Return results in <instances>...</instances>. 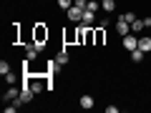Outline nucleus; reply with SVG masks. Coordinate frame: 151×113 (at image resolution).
I'll use <instances>...</instances> for the list:
<instances>
[{
	"label": "nucleus",
	"mask_w": 151,
	"mask_h": 113,
	"mask_svg": "<svg viewBox=\"0 0 151 113\" xmlns=\"http://www.w3.org/2000/svg\"><path fill=\"white\" fill-rule=\"evenodd\" d=\"M33 40H35V43L40 45V48H45V40H48V28L38 23V25L33 28Z\"/></svg>",
	"instance_id": "1"
},
{
	"label": "nucleus",
	"mask_w": 151,
	"mask_h": 113,
	"mask_svg": "<svg viewBox=\"0 0 151 113\" xmlns=\"http://www.w3.org/2000/svg\"><path fill=\"white\" fill-rule=\"evenodd\" d=\"M40 50H43V48H40L35 40H30V43L25 45V58H28V60H35L38 55H40Z\"/></svg>",
	"instance_id": "2"
},
{
	"label": "nucleus",
	"mask_w": 151,
	"mask_h": 113,
	"mask_svg": "<svg viewBox=\"0 0 151 113\" xmlns=\"http://www.w3.org/2000/svg\"><path fill=\"white\" fill-rule=\"evenodd\" d=\"M65 15H68V20H70V23H81V18H83V8L70 5L68 10H65Z\"/></svg>",
	"instance_id": "3"
},
{
	"label": "nucleus",
	"mask_w": 151,
	"mask_h": 113,
	"mask_svg": "<svg viewBox=\"0 0 151 113\" xmlns=\"http://www.w3.org/2000/svg\"><path fill=\"white\" fill-rule=\"evenodd\" d=\"M124 48L129 50V53L139 48V38H136V33H129V35H124Z\"/></svg>",
	"instance_id": "4"
},
{
	"label": "nucleus",
	"mask_w": 151,
	"mask_h": 113,
	"mask_svg": "<svg viewBox=\"0 0 151 113\" xmlns=\"http://www.w3.org/2000/svg\"><path fill=\"white\" fill-rule=\"evenodd\" d=\"M18 96H20V91H18V88H8V91L3 93V101H5V103H15Z\"/></svg>",
	"instance_id": "5"
},
{
	"label": "nucleus",
	"mask_w": 151,
	"mask_h": 113,
	"mask_svg": "<svg viewBox=\"0 0 151 113\" xmlns=\"http://www.w3.org/2000/svg\"><path fill=\"white\" fill-rule=\"evenodd\" d=\"M116 33H119L121 38L129 35V33H131V23H126V20H116Z\"/></svg>",
	"instance_id": "6"
},
{
	"label": "nucleus",
	"mask_w": 151,
	"mask_h": 113,
	"mask_svg": "<svg viewBox=\"0 0 151 113\" xmlns=\"http://www.w3.org/2000/svg\"><path fill=\"white\" fill-rule=\"evenodd\" d=\"M144 30H149L146 23H144V18H136V20L131 23V33H144Z\"/></svg>",
	"instance_id": "7"
},
{
	"label": "nucleus",
	"mask_w": 151,
	"mask_h": 113,
	"mask_svg": "<svg viewBox=\"0 0 151 113\" xmlns=\"http://www.w3.org/2000/svg\"><path fill=\"white\" fill-rule=\"evenodd\" d=\"M58 70H60V65H58V60H55V58L45 63V75H55Z\"/></svg>",
	"instance_id": "8"
},
{
	"label": "nucleus",
	"mask_w": 151,
	"mask_h": 113,
	"mask_svg": "<svg viewBox=\"0 0 151 113\" xmlns=\"http://www.w3.org/2000/svg\"><path fill=\"white\" fill-rule=\"evenodd\" d=\"M81 23H83V25H93V23H96V13H93V10H83Z\"/></svg>",
	"instance_id": "9"
},
{
	"label": "nucleus",
	"mask_w": 151,
	"mask_h": 113,
	"mask_svg": "<svg viewBox=\"0 0 151 113\" xmlns=\"http://www.w3.org/2000/svg\"><path fill=\"white\" fill-rule=\"evenodd\" d=\"M93 30H96V45H103V40H106V28L98 25V28H93Z\"/></svg>",
	"instance_id": "10"
},
{
	"label": "nucleus",
	"mask_w": 151,
	"mask_h": 113,
	"mask_svg": "<svg viewBox=\"0 0 151 113\" xmlns=\"http://www.w3.org/2000/svg\"><path fill=\"white\" fill-rule=\"evenodd\" d=\"M139 48L144 50V53H151V38H149V35L139 38Z\"/></svg>",
	"instance_id": "11"
},
{
	"label": "nucleus",
	"mask_w": 151,
	"mask_h": 113,
	"mask_svg": "<svg viewBox=\"0 0 151 113\" xmlns=\"http://www.w3.org/2000/svg\"><path fill=\"white\" fill-rule=\"evenodd\" d=\"M101 8H103V13L108 15V13L116 10V0H101Z\"/></svg>",
	"instance_id": "12"
},
{
	"label": "nucleus",
	"mask_w": 151,
	"mask_h": 113,
	"mask_svg": "<svg viewBox=\"0 0 151 113\" xmlns=\"http://www.w3.org/2000/svg\"><path fill=\"white\" fill-rule=\"evenodd\" d=\"M55 60H58V65H60V68H63V65H68V60H70V55H68V53H65V48H63V50H60V53H58V55H55Z\"/></svg>",
	"instance_id": "13"
},
{
	"label": "nucleus",
	"mask_w": 151,
	"mask_h": 113,
	"mask_svg": "<svg viewBox=\"0 0 151 113\" xmlns=\"http://www.w3.org/2000/svg\"><path fill=\"white\" fill-rule=\"evenodd\" d=\"M81 108H86V111H88V108H93V96L83 93V96H81Z\"/></svg>",
	"instance_id": "14"
},
{
	"label": "nucleus",
	"mask_w": 151,
	"mask_h": 113,
	"mask_svg": "<svg viewBox=\"0 0 151 113\" xmlns=\"http://www.w3.org/2000/svg\"><path fill=\"white\" fill-rule=\"evenodd\" d=\"M144 50H141V48H136V50H131V60H134V63H141V60H144Z\"/></svg>",
	"instance_id": "15"
},
{
	"label": "nucleus",
	"mask_w": 151,
	"mask_h": 113,
	"mask_svg": "<svg viewBox=\"0 0 151 113\" xmlns=\"http://www.w3.org/2000/svg\"><path fill=\"white\" fill-rule=\"evenodd\" d=\"M119 20H126V23H134V20H136V13H134V10H126V13H121V15H119Z\"/></svg>",
	"instance_id": "16"
},
{
	"label": "nucleus",
	"mask_w": 151,
	"mask_h": 113,
	"mask_svg": "<svg viewBox=\"0 0 151 113\" xmlns=\"http://www.w3.org/2000/svg\"><path fill=\"white\" fill-rule=\"evenodd\" d=\"M86 10H93V13H98V10H101V0H88Z\"/></svg>",
	"instance_id": "17"
},
{
	"label": "nucleus",
	"mask_w": 151,
	"mask_h": 113,
	"mask_svg": "<svg viewBox=\"0 0 151 113\" xmlns=\"http://www.w3.org/2000/svg\"><path fill=\"white\" fill-rule=\"evenodd\" d=\"M70 5H73V0H58V8H60V10H68Z\"/></svg>",
	"instance_id": "18"
},
{
	"label": "nucleus",
	"mask_w": 151,
	"mask_h": 113,
	"mask_svg": "<svg viewBox=\"0 0 151 113\" xmlns=\"http://www.w3.org/2000/svg\"><path fill=\"white\" fill-rule=\"evenodd\" d=\"M0 73H3V75L10 73V63H8V60H3V63H0Z\"/></svg>",
	"instance_id": "19"
},
{
	"label": "nucleus",
	"mask_w": 151,
	"mask_h": 113,
	"mask_svg": "<svg viewBox=\"0 0 151 113\" xmlns=\"http://www.w3.org/2000/svg\"><path fill=\"white\" fill-rule=\"evenodd\" d=\"M18 108H20V106H15V103H10V106H5V113H15Z\"/></svg>",
	"instance_id": "20"
},
{
	"label": "nucleus",
	"mask_w": 151,
	"mask_h": 113,
	"mask_svg": "<svg viewBox=\"0 0 151 113\" xmlns=\"http://www.w3.org/2000/svg\"><path fill=\"white\" fill-rule=\"evenodd\" d=\"M73 5H78V8H83V10H86V5H88V0H73Z\"/></svg>",
	"instance_id": "21"
},
{
	"label": "nucleus",
	"mask_w": 151,
	"mask_h": 113,
	"mask_svg": "<svg viewBox=\"0 0 151 113\" xmlns=\"http://www.w3.org/2000/svg\"><path fill=\"white\" fill-rule=\"evenodd\" d=\"M106 113H119V106H106Z\"/></svg>",
	"instance_id": "22"
},
{
	"label": "nucleus",
	"mask_w": 151,
	"mask_h": 113,
	"mask_svg": "<svg viewBox=\"0 0 151 113\" xmlns=\"http://www.w3.org/2000/svg\"><path fill=\"white\" fill-rule=\"evenodd\" d=\"M144 23H146V28H151V15H146V18H144Z\"/></svg>",
	"instance_id": "23"
}]
</instances>
